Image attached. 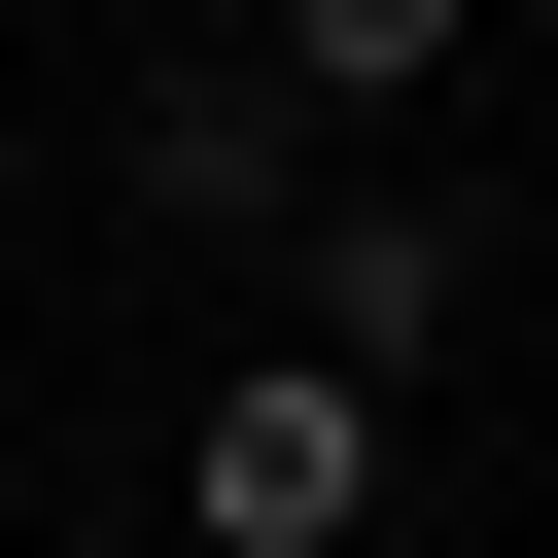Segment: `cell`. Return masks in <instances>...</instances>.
<instances>
[{"label":"cell","instance_id":"6da1fadb","mask_svg":"<svg viewBox=\"0 0 558 558\" xmlns=\"http://www.w3.org/2000/svg\"><path fill=\"white\" fill-rule=\"evenodd\" d=\"M174 523H209V558H349V523H384V384H349V349H209Z\"/></svg>","mask_w":558,"mask_h":558},{"label":"cell","instance_id":"7a4b0ae2","mask_svg":"<svg viewBox=\"0 0 558 558\" xmlns=\"http://www.w3.org/2000/svg\"><path fill=\"white\" fill-rule=\"evenodd\" d=\"M244 279H279V349H349V384H418V349H453V314H488V244H453V209H418V174H314V209H279V244H244Z\"/></svg>","mask_w":558,"mask_h":558},{"label":"cell","instance_id":"3957f363","mask_svg":"<svg viewBox=\"0 0 558 558\" xmlns=\"http://www.w3.org/2000/svg\"><path fill=\"white\" fill-rule=\"evenodd\" d=\"M140 209H174V244H279V209H314V105H279L244 35H209V70H140Z\"/></svg>","mask_w":558,"mask_h":558},{"label":"cell","instance_id":"277c9868","mask_svg":"<svg viewBox=\"0 0 558 558\" xmlns=\"http://www.w3.org/2000/svg\"><path fill=\"white\" fill-rule=\"evenodd\" d=\"M453 35H488V0H244V70H279L314 140H384V105H453Z\"/></svg>","mask_w":558,"mask_h":558}]
</instances>
